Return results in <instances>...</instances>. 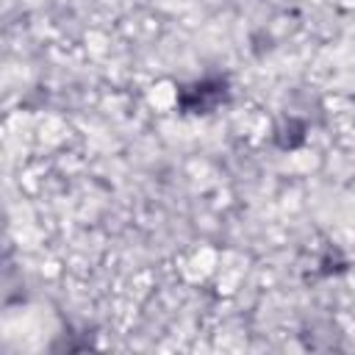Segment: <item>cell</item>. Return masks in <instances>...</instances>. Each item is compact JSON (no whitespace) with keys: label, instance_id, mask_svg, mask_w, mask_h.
<instances>
[{"label":"cell","instance_id":"obj_2","mask_svg":"<svg viewBox=\"0 0 355 355\" xmlns=\"http://www.w3.org/2000/svg\"><path fill=\"white\" fill-rule=\"evenodd\" d=\"M305 133H308L305 122L288 116V119H283V122L277 125V130H275V144H277L280 150H297V147L305 144Z\"/></svg>","mask_w":355,"mask_h":355},{"label":"cell","instance_id":"obj_1","mask_svg":"<svg viewBox=\"0 0 355 355\" xmlns=\"http://www.w3.org/2000/svg\"><path fill=\"white\" fill-rule=\"evenodd\" d=\"M227 78H202L178 92V108L183 114H211L227 100Z\"/></svg>","mask_w":355,"mask_h":355}]
</instances>
